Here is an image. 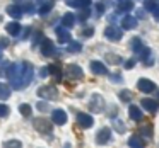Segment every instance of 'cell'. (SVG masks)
<instances>
[{"label": "cell", "mask_w": 159, "mask_h": 148, "mask_svg": "<svg viewBox=\"0 0 159 148\" xmlns=\"http://www.w3.org/2000/svg\"><path fill=\"white\" fill-rule=\"evenodd\" d=\"M33 73H34L33 65L24 60V61H19V63H11L7 77H9V80H11L12 87L16 90H22L31 83Z\"/></svg>", "instance_id": "6da1fadb"}, {"label": "cell", "mask_w": 159, "mask_h": 148, "mask_svg": "<svg viewBox=\"0 0 159 148\" xmlns=\"http://www.w3.org/2000/svg\"><path fill=\"white\" fill-rule=\"evenodd\" d=\"M33 124H34V129H38L39 133H52L53 129V124L50 123L48 119H45V117H36L34 121H33Z\"/></svg>", "instance_id": "7a4b0ae2"}, {"label": "cell", "mask_w": 159, "mask_h": 148, "mask_svg": "<svg viewBox=\"0 0 159 148\" xmlns=\"http://www.w3.org/2000/svg\"><path fill=\"white\" fill-rule=\"evenodd\" d=\"M38 95L43 97V99L53 100V99H57L58 92H57V87H53V85H43L38 89Z\"/></svg>", "instance_id": "3957f363"}, {"label": "cell", "mask_w": 159, "mask_h": 148, "mask_svg": "<svg viewBox=\"0 0 159 148\" xmlns=\"http://www.w3.org/2000/svg\"><path fill=\"white\" fill-rule=\"evenodd\" d=\"M89 109L93 111V112H103L104 99L99 95V94H93V97H91V100H89Z\"/></svg>", "instance_id": "277c9868"}, {"label": "cell", "mask_w": 159, "mask_h": 148, "mask_svg": "<svg viewBox=\"0 0 159 148\" xmlns=\"http://www.w3.org/2000/svg\"><path fill=\"white\" fill-rule=\"evenodd\" d=\"M121 36H123V29H118L115 26H108L104 29V38L106 39H111V41H120Z\"/></svg>", "instance_id": "5b68a950"}, {"label": "cell", "mask_w": 159, "mask_h": 148, "mask_svg": "<svg viewBox=\"0 0 159 148\" xmlns=\"http://www.w3.org/2000/svg\"><path fill=\"white\" fill-rule=\"evenodd\" d=\"M137 89L140 90V92H144V94H151V92L156 90V83L152 82V80H149V78H139Z\"/></svg>", "instance_id": "8992f818"}, {"label": "cell", "mask_w": 159, "mask_h": 148, "mask_svg": "<svg viewBox=\"0 0 159 148\" xmlns=\"http://www.w3.org/2000/svg\"><path fill=\"white\" fill-rule=\"evenodd\" d=\"M41 55L46 56V58H50V56L55 55V44L52 43V39L45 38L41 41Z\"/></svg>", "instance_id": "52a82bcc"}, {"label": "cell", "mask_w": 159, "mask_h": 148, "mask_svg": "<svg viewBox=\"0 0 159 148\" xmlns=\"http://www.w3.org/2000/svg\"><path fill=\"white\" fill-rule=\"evenodd\" d=\"M110 140H111V129L110 128H101L96 134V143L98 145H106V143H110Z\"/></svg>", "instance_id": "ba28073f"}, {"label": "cell", "mask_w": 159, "mask_h": 148, "mask_svg": "<svg viewBox=\"0 0 159 148\" xmlns=\"http://www.w3.org/2000/svg\"><path fill=\"white\" fill-rule=\"evenodd\" d=\"M67 75H69V78H72V80H80L84 77V72L80 70L79 65H69L67 66Z\"/></svg>", "instance_id": "9c48e42d"}, {"label": "cell", "mask_w": 159, "mask_h": 148, "mask_svg": "<svg viewBox=\"0 0 159 148\" xmlns=\"http://www.w3.org/2000/svg\"><path fill=\"white\" fill-rule=\"evenodd\" d=\"M77 123H79V126H82V128H91L94 124V119L86 112H79L77 114Z\"/></svg>", "instance_id": "30bf717a"}, {"label": "cell", "mask_w": 159, "mask_h": 148, "mask_svg": "<svg viewBox=\"0 0 159 148\" xmlns=\"http://www.w3.org/2000/svg\"><path fill=\"white\" fill-rule=\"evenodd\" d=\"M52 119H53V123L58 124V126L65 124V123H67V114H65V111H62V109H55V111L52 112Z\"/></svg>", "instance_id": "8fae6325"}, {"label": "cell", "mask_w": 159, "mask_h": 148, "mask_svg": "<svg viewBox=\"0 0 159 148\" xmlns=\"http://www.w3.org/2000/svg\"><path fill=\"white\" fill-rule=\"evenodd\" d=\"M140 106L144 107L145 111H149V112L151 114H154L156 111H157V102H156V100H152V99H142L140 100Z\"/></svg>", "instance_id": "7c38bea8"}, {"label": "cell", "mask_w": 159, "mask_h": 148, "mask_svg": "<svg viewBox=\"0 0 159 148\" xmlns=\"http://www.w3.org/2000/svg\"><path fill=\"white\" fill-rule=\"evenodd\" d=\"M91 72H93L94 75H106L108 70L101 61H91Z\"/></svg>", "instance_id": "4fadbf2b"}, {"label": "cell", "mask_w": 159, "mask_h": 148, "mask_svg": "<svg viewBox=\"0 0 159 148\" xmlns=\"http://www.w3.org/2000/svg\"><path fill=\"white\" fill-rule=\"evenodd\" d=\"M55 32H57V38H58V43H62V44H65V43H70V34L62 27V26H58V27L55 29Z\"/></svg>", "instance_id": "5bb4252c"}, {"label": "cell", "mask_w": 159, "mask_h": 148, "mask_svg": "<svg viewBox=\"0 0 159 148\" xmlns=\"http://www.w3.org/2000/svg\"><path fill=\"white\" fill-rule=\"evenodd\" d=\"M135 26H137V17H134V15H125L121 19V27L123 29H135Z\"/></svg>", "instance_id": "9a60e30c"}, {"label": "cell", "mask_w": 159, "mask_h": 148, "mask_svg": "<svg viewBox=\"0 0 159 148\" xmlns=\"http://www.w3.org/2000/svg\"><path fill=\"white\" fill-rule=\"evenodd\" d=\"M128 146L130 148H145V141L142 140L139 134H134V136H130V140H128Z\"/></svg>", "instance_id": "2e32d148"}, {"label": "cell", "mask_w": 159, "mask_h": 148, "mask_svg": "<svg viewBox=\"0 0 159 148\" xmlns=\"http://www.w3.org/2000/svg\"><path fill=\"white\" fill-rule=\"evenodd\" d=\"M144 5L156 19H159V7H157V4H156L154 0H144Z\"/></svg>", "instance_id": "e0dca14e"}, {"label": "cell", "mask_w": 159, "mask_h": 148, "mask_svg": "<svg viewBox=\"0 0 159 148\" xmlns=\"http://www.w3.org/2000/svg\"><path fill=\"white\" fill-rule=\"evenodd\" d=\"M48 75H53V78H55L57 82H60V80H62V68H60V65H57V63L50 65L48 66Z\"/></svg>", "instance_id": "ac0fdd59"}, {"label": "cell", "mask_w": 159, "mask_h": 148, "mask_svg": "<svg viewBox=\"0 0 159 148\" xmlns=\"http://www.w3.org/2000/svg\"><path fill=\"white\" fill-rule=\"evenodd\" d=\"M5 29H7V32L11 36H17V34H21V24L19 22H9L7 26H5Z\"/></svg>", "instance_id": "d6986e66"}, {"label": "cell", "mask_w": 159, "mask_h": 148, "mask_svg": "<svg viewBox=\"0 0 159 148\" xmlns=\"http://www.w3.org/2000/svg\"><path fill=\"white\" fill-rule=\"evenodd\" d=\"M7 14L11 15V17H14V19H21L22 17V11H21V7L19 5H9L7 7Z\"/></svg>", "instance_id": "ffe728a7"}, {"label": "cell", "mask_w": 159, "mask_h": 148, "mask_svg": "<svg viewBox=\"0 0 159 148\" xmlns=\"http://www.w3.org/2000/svg\"><path fill=\"white\" fill-rule=\"evenodd\" d=\"M91 0H67V5L69 7H79V9H86L89 7Z\"/></svg>", "instance_id": "44dd1931"}, {"label": "cell", "mask_w": 159, "mask_h": 148, "mask_svg": "<svg viewBox=\"0 0 159 148\" xmlns=\"http://www.w3.org/2000/svg\"><path fill=\"white\" fill-rule=\"evenodd\" d=\"M74 24H75V15H74V14H63L62 27H72Z\"/></svg>", "instance_id": "7402d4cb"}, {"label": "cell", "mask_w": 159, "mask_h": 148, "mask_svg": "<svg viewBox=\"0 0 159 148\" xmlns=\"http://www.w3.org/2000/svg\"><path fill=\"white\" fill-rule=\"evenodd\" d=\"M128 114H130V117H132L134 121H142V117H144V116H142V111L139 109L137 106H130Z\"/></svg>", "instance_id": "603a6c76"}, {"label": "cell", "mask_w": 159, "mask_h": 148, "mask_svg": "<svg viewBox=\"0 0 159 148\" xmlns=\"http://www.w3.org/2000/svg\"><path fill=\"white\" fill-rule=\"evenodd\" d=\"M134 9V4H132L130 0H120V4H118V12H128Z\"/></svg>", "instance_id": "cb8c5ba5"}, {"label": "cell", "mask_w": 159, "mask_h": 148, "mask_svg": "<svg viewBox=\"0 0 159 148\" xmlns=\"http://www.w3.org/2000/svg\"><path fill=\"white\" fill-rule=\"evenodd\" d=\"M9 97H11V87L7 83H0V99L5 100Z\"/></svg>", "instance_id": "d4e9b609"}, {"label": "cell", "mask_w": 159, "mask_h": 148, "mask_svg": "<svg viewBox=\"0 0 159 148\" xmlns=\"http://www.w3.org/2000/svg\"><path fill=\"white\" fill-rule=\"evenodd\" d=\"M52 9H53V0H46L45 4L39 7V14H41V15H46L50 11H52Z\"/></svg>", "instance_id": "484cf974"}, {"label": "cell", "mask_w": 159, "mask_h": 148, "mask_svg": "<svg viewBox=\"0 0 159 148\" xmlns=\"http://www.w3.org/2000/svg\"><path fill=\"white\" fill-rule=\"evenodd\" d=\"M142 48H144V44H142V41L139 38H134L132 39V49H134L135 55H139V53L142 51Z\"/></svg>", "instance_id": "4316f807"}, {"label": "cell", "mask_w": 159, "mask_h": 148, "mask_svg": "<svg viewBox=\"0 0 159 148\" xmlns=\"http://www.w3.org/2000/svg\"><path fill=\"white\" fill-rule=\"evenodd\" d=\"M139 134L144 136V138H151L152 136V126H151V124H147V126L140 128V129H139Z\"/></svg>", "instance_id": "83f0119b"}, {"label": "cell", "mask_w": 159, "mask_h": 148, "mask_svg": "<svg viewBox=\"0 0 159 148\" xmlns=\"http://www.w3.org/2000/svg\"><path fill=\"white\" fill-rule=\"evenodd\" d=\"M106 61L111 63V65H120L121 63V58L118 55H111V53H108L106 55Z\"/></svg>", "instance_id": "f1b7e54d"}, {"label": "cell", "mask_w": 159, "mask_h": 148, "mask_svg": "<svg viewBox=\"0 0 159 148\" xmlns=\"http://www.w3.org/2000/svg\"><path fill=\"white\" fill-rule=\"evenodd\" d=\"M19 111H21V114H22V116H26V117H29V116H31V112H33V109H31L29 104H21V106H19Z\"/></svg>", "instance_id": "f546056e"}, {"label": "cell", "mask_w": 159, "mask_h": 148, "mask_svg": "<svg viewBox=\"0 0 159 148\" xmlns=\"http://www.w3.org/2000/svg\"><path fill=\"white\" fill-rule=\"evenodd\" d=\"M4 148H22V143L19 140H9L4 143Z\"/></svg>", "instance_id": "4dcf8cb0"}, {"label": "cell", "mask_w": 159, "mask_h": 148, "mask_svg": "<svg viewBox=\"0 0 159 148\" xmlns=\"http://www.w3.org/2000/svg\"><path fill=\"white\" fill-rule=\"evenodd\" d=\"M67 49H69L70 53H79L80 49H82V44H80V43H75V41H72V43L69 44V48H67Z\"/></svg>", "instance_id": "1f68e13d"}, {"label": "cell", "mask_w": 159, "mask_h": 148, "mask_svg": "<svg viewBox=\"0 0 159 148\" xmlns=\"http://www.w3.org/2000/svg\"><path fill=\"white\" fill-rule=\"evenodd\" d=\"M9 68H11V63H9V61H4V63H2V65H0V77H7Z\"/></svg>", "instance_id": "d6a6232c"}, {"label": "cell", "mask_w": 159, "mask_h": 148, "mask_svg": "<svg viewBox=\"0 0 159 148\" xmlns=\"http://www.w3.org/2000/svg\"><path fill=\"white\" fill-rule=\"evenodd\" d=\"M120 99L123 100V102H130V100H132V92H130V90H121V92H120Z\"/></svg>", "instance_id": "836d02e7"}, {"label": "cell", "mask_w": 159, "mask_h": 148, "mask_svg": "<svg viewBox=\"0 0 159 148\" xmlns=\"http://www.w3.org/2000/svg\"><path fill=\"white\" fill-rule=\"evenodd\" d=\"M9 112H11L9 106H5V104H0V117H7Z\"/></svg>", "instance_id": "e575fe53"}, {"label": "cell", "mask_w": 159, "mask_h": 148, "mask_svg": "<svg viewBox=\"0 0 159 148\" xmlns=\"http://www.w3.org/2000/svg\"><path fill=\"white\" fill-rule=\"evenodd\" d=\"M104 9H106V4H104V2L98 4V5H96V14H98V15H101V14L104 12Z\"/></svg>", "instance_id": "d590c367"}, {"label": "cell", "mask_w": 159, "mask_h": 148, "mask_svg": "<svg viewBox=\"0 0 159 148\" xmlns=\"http://www.w3.org/2000/svg\"><path fill=\"white\" fill-rule=\"evenodd\" d=\"M115 128H116L118 133H123V131H125V126H123V123H121V121H115Z\"/></svg>", "instance_id": "8d00e7d4"}, {"label": "cell", "mask_w": 159, "mask_h": 148, "mask_svg": "<svg viewBox=\"0 0 159 148\" xmlns=\"http://www.w3.org/2000/svg\"><path fill=\"white\" fill-rule=\"evenodd\" d=\"M94 34V31H93V27H87L86 31H82V36L84 38H91V36Z\"/></svg>", "instance_id": "74e56055"}, {"label": "cell", "mask_w": 159, "mask_h": 148, "mask_svg": "<svg viewBox=\"0 0 159 148\" xmlns=\"http://www.w3.org/2000/svg\"><path fill=\"white\" fill-rule=\"evenodd\" d=\"M89 15H91V14H89V9L86 7V9L82 11V14H80V21H86V19L89 17Z\"/></svg>", "instance_id": "f35d334b"}, {"label": "cell", "mask_w": 159, "mask_h": 148, "mask_svg": "<svg viewBox=\"0 0 159 148\" xmlns=\"http://www.w3.org/2000/svg\"><path fill=\"white\" fill-rule=\"evenodd\" d=\"M7 46H9V39L0 36V48H7Z\"/></svg>", "instance_id": "ab89813d"}, {"label": "cell", "mask_w": 159, "mask_h": 148, "mask_svg": "<svg viewBox=\"0 0 159 148\" xmlns=\"http://www.w3.org/2000/svg\"><path fill=\"white\" fill-rule=\"evenodd\" d=\"M134 65H135V60H128V61H125V68L127 70L134 68Z\"/></svg>", "instance_id": "60d3db41"}, {"label": "cell", "mask_w": 159, "mask_h": 148, "mask_svg": "<svg viewBox=\"0 0 159 148\" xmlns=\"http://www.w3.org/2000/svg\"><path fill=\"white\" fill-rule=\"evenodd\" d=\"M38 109L39 111H48V104L46 102H38Z\"/></svg>", "instance_id": "b9f144b4"}, {"label": "cell", "mask_w": 159, "mask_h": 148, "mask_svg": "<svg viewBox=\"0 0 159 148\" xmlns=\"http://www.w3.org/2000/svg\"><path fill=\"white\" fill-rule=\"evenodd\" d=\"M39 77H41V78L48 77V66H46V68H41V70H39Z\"/></svg>", "instance_id": "7bdbcfd3"}, {"label": "cell", "mask_w": 159, "mask_h": 148, "mask_svg": "<svg viewBox=\"0 0 159 148\" xmlns=\"http://www.w3.org/2000/svg\"><path fill=\"white\" fill-rule=\"evenodd\" d=\"M110 80H115V82H121V77L115 73V75H110Z\"/></svg>", "instance_id": "ee69618b"}, {"label": "cell", "mask_w": 159, "mask_h": 148, "mask_svg": "<svg viewBox=\"0 0 159 148\" xmlns=\"http://www.w3.org/2000/svg\"><path fill=\"white\" fill-rule=\"evenodd\" d=\"M137 15H139V17H145L144 12H142V11H137Z\"/></svg>", "instance_id": "f6af8a7d"}, {"label": "cell", "mask_w": 159, "mask_h": 148, "mask_svg": "<svg viewBox=\"0 0 159 148\" xmlns=\"http://www.w3.org/2000/svg\"><path fill=\"white\" fill-rule=\"evenodd\" d=\"M156 102H159V94H157V100H156ZM157 106H159V104H157Z\"/></svg>", "instance_id": "bcb514c9"}, {"label": "cell", "mask_w": 159, "mask_h": 148, "mask_svg": "<svg viewBox=\"0 0 159 148\" xmlns=\"http://www.w3.org/2000/svg\"><path fill=\"white\" fill-rule=\"evenodd\" d=\"M0 60H2V51H0Z\"/></svg>", "instance_id": "7dc6e473"}, {"label": "cell", "mask_w": 159, "mask_h": 148, "mask_svg": "<svg viewBox=\"0 0 159 148\" xmlns=\"http://www.w3.org/2000/svg\"><path fill=\"white\" fill-rule=\"evenodd\" d=\"M0 19H2V17H0Z\"/></svg>", "instance_id": "c3c4849f"}]
</instances>
